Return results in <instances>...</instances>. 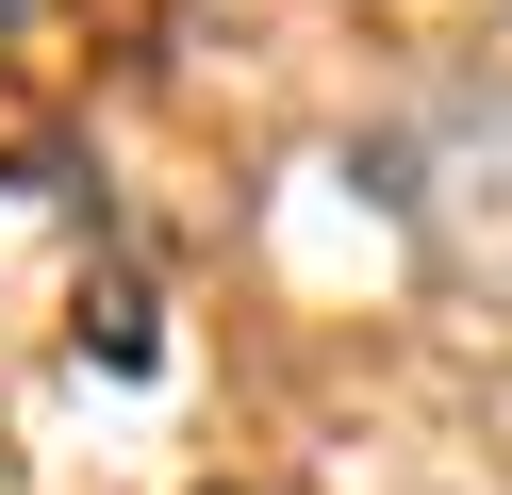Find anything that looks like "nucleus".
<instances>
[{
  "instance_id": "obj_3",
  "label": "nucleus",
  "mask_w": 512,
  "mask_h": 495,
  "mask_svg": "<svg viewBox=\"0 0 512 495\" xmlns=\"http://www.w3.org/2000/svg\"><path fill=\"white\" fill-rule=\"evenodd\" d=\"M199 495H232V479H199Z\"/></svg>"
},
{
  "instance_id": "obj_2",
  "label": "nucleus",
  "mask_w": 512,
  "mask_h": 495,
  "mask_svg": "<svg viewBox=\"0 0 512 495\" xmlns=\"http://www.w3.org/2000/svg\"><path fill=\"white\" fill-rule=\"evenodd\" d=\"M0 17H34V0H0Z\"/></svg>"
},
{
  "instance_id": "obj_1",
  "label": "nucleus",
  "mask_w": 512,
  "mask_h": 495,
  "mask_svg": "<svg viewBox=\"0 0 512 495\" xmlns=\"http://www.w3.org/2000/svg\"><path fill=\"white\" fill-rule=\"evenodd\" d=\"M380 198L413 215L446 297L512 314V66L496 83H430L397 132H380Z\"/></svg>"
}]
</instances>
